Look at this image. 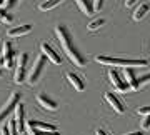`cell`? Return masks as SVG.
<instances>
[{
    "instance_id": "cell-28",
    "label": "cell",
    "mask_w": 150,
    "mask_h": 135,
    "mask_svg": "<svg viewBox=\"0 0 150 135\" xmlns=\"http://www.w3.org/2000/svg\"><path fill=\"white\" fill-rule=\"evenodd\" d=\"M135 2H137V0H125V7H132V5H135Z\"/></svg>"
},
{
    "instance_id": "cell-13",
    "label": "cell",
    "mask_w": 150,
    "mask_h": 135,
    "mask_svg": "<svg viewBox=\"0 0 150 135\" xmlns=\"http://www.w3.org/2000/svg\"><path fill=\"white\" fill-rule=\"evenodd\" d=\"M67 80L70 82V85L74 87L75 90H79V92H83L85 90V82L79 74H75V72H67Z\"/></svg>"
},
{
    "instance_id": "cell-15",
    "label": "cell",
    "mask_w": 150,
    "mask_h": 135,
    "mask_svg": "<svg viewBox=\"0 0 150 135\" xmlns=\"http://www.w3.org/2000/svg\"><path fill=\"white\" fill-rule=\"evenodd\" d=\"M32 25H20V27H15V28H10L8 30V37H22V35H27V33L32 32Z\"/></svg>"
},
{
    "instance_id": "cell-4",
    "label": "cell",
    "mask_w": 150,
    "mask_h": 135,
    "mask_svg": "<svg viewBox=\"0 0 150 135\" xmlns=\"http://www.w3.org/2000/svg\"><path fill=\"white\" fill-rule=\"evenodd\" d=\"M20 98L22 95L18 92H12L10 93V97L7 98V102L2 105V108H0V125L4 124L7 120V117L13 112V108L17 107V103H20Z\"/></svg>"
},
{
    "instance_id": "cell-9",
    "label": "cell",
    "mask_w": 150,
    "mask_h": 135,
    "mask_svg": "<svg viewBox=\"0 0 150 135\" xmlns=\"http://www.w3.org/2000/svg\"><path fill=\"white\" fill-rule=\"evenodd\" d=\"M108 80H110V83L113 85V88H115L117 92L123 93V92H127V90H129V85L122 80V77L118 75V72L113 70V69L108 70Z\"/></svg>"
},
{
    "instance_id": "cell-6",
    "label": "cell",
    "mask_w": 150,
    "mask_h": 135,
    "mask_svg": "<svg viewBox=\"0 0 150 135\" xmlns=\"http://www.w3.org/2000/svg\"><path fill=\"white\" fill-rule=\"evenodd\" d=\"M40 50H42V55H45V59H48L52 64L60 65L62 64V57L59 55V52L47 42H40Z\"/></svg>"
},
{
    "instance_id": "cell-19",
    "label": "cell",
    "mask_w": 150,
    "mask_h": 135,
    "mask_svg": "<svg viewBox=\"0 0 150 135\" xmlns=\"http://www.w3.org/2000/svg\"><path fill=\"white\" fill-rule=\"evenodd\" d=\"M105 25V18H95V20H92L88 25H87V28L90 30V32H97L100 27H103Z\"/></svg>"
},
{
    "instance_id": "cell-18",
    "label": "cell",
    "mask_w": 150,
    "mask_h": 135,
    "mask_svg": "<svg viewBox=\"0 0 150 135\" xmlns=\"http://www.w3.org/2000/svg\"><path fill=\"white\" fill-rule=\"evenodd\" d=\"M64 0H45V2H42L40 4V10H52V8H55L57 5H60Z\"/></svg>"
},
{
    "instance_id": "cell-30",
    "label": "cell",
    "mask_w": 150,
    "mask_h": 135,
    "mask_svg": "<svg viewBox=\"0 0 150 135\" xmlns=\"http://www.w3.org/2000/svg\"><path fill=\"white\" fill-rule=\"evenodd\" d=\"M2 77H4V74H2V70H0V78H2Z\"/></svg>"
},
{
    "instance_id": "cell-22",
    "label": "cell",
    "mask_w": 150,
    "mask_h": 135,
    "mask_svg": "<svg viewBox=\"0 0 150 135\" xmlns=\"http://www.w3.org/2000/svg\"><path fill=\"white\" fill-rule=\"evenodd\" d=\"M150 82V74H147V75H142L140 78H137V85H139V88L140 87H144L145 83H149Z\"/></svg>"
},
{
    "instance_id": "cell-5",
    "label": "cell",
    "mask_w": 150,
    "mask_h": 135,
    "mask_svg": "<svg viewBox=\"0 0 150 135\" xmlns=\"http://www.w3.org/2000/svg\"><path fill=\"white\" fill-rule=\"evenodd\" d=\"M43 67H45V55H38V59L35 60V64H33V67L30 69V72H28V75H27V82L30 85H35L40 80Z\"/></svg>"
},
{
    "instance_id": "cell-8",
    "label": "cell",
    "mask_w": 150,
    "mask_h": 135,
    "mask_svg": "<svg viewBox=\"0 0 150 135\" xmlns=\"http://www.w3.org/2000/svg\"><path fill=\"white\" fill-rule=\"evenodd\" d=\"M13 59H15V50L12 42H4V49H2V64L7 69L13 67Z\"/></svg>"
},
{
    "instance_id": "cell-1",
    "label": "cell",
    "mask_w": 150,
    "mask_h": 135,
    "mask_svg": "<svg viewBox=\"0 0 150 135\" xmlns=\"http://www.w3.org/2000/svg\"><path fill=\"white\" fill-rule=\"evenodd\" d=\"M55 35L59 38L60 45H62V49L67 55H69V59L74 62L77 67H83L85 65V59H83V55L79 52V49L74 45V40H72V35H70L69 28L65 27V25H57L55 27Z\"/></svg>"
},
{
    "instance_id": "cell-25",
    "label": "cell",
    "mask_w": 150,
    "mask_h": 135,
    "mask_svg": "<svg viewBox=\"0 0 150 135\" xmlns=\"http://www.w3.org/2000/svg\"><path fill=\"white\" fill-rule=\"evenodd\" d=\"M137 112H139V115H150V107H140Z\"/></svg>"
},
{
    "instance_id": "cell-23",
    "label": "cell",
    "mask_w": 150,
    "mask_h": 135,
    "mask_svg": "<svg viewBox=\"0 0 150 135\" xmlns=\"http://www.w3.org/2000/svg\"><path fill=\"white\" fill-rule=\"evenodd\" d=\"M103 2H105V0H93V2H92V7H93V12H98V10H102V8H103Z\"/></svg>"
},
{
    "instance_id": "cell-7",
    "label": "cell",
    "mask_w": 150,
    "mask_h": 135,
    "mask_svg": "<svg viewBox=\"0 0 150 135\" xmlns=\"http://www.w3.org/2000/svg\"><path fill=\"white\" fill-rule=\"evenodd\" d=\"M13 122L17 127V134H22L25 130V107L22 103H17L13 108Z\"/></svg>"
},
{
    "instance_id": "cell-27",
    "label": "cell",
    "mask_w": 150,
    "mask_h": 135,
    "mask_svg": "<svg viewBox=\"0 0 150 135\" xmlns=\"http://www.w3.org/2000/svg\"><path fill=\"white\" fill-rule=\"evenodd\" d=\"M95 135H108L107 130H103V129H97L95 130Z\"/></svg>"
},
{
    "instance_id": "cell-29",
    "label": "cell",
    "mask_w": 150,
    "mask_h": 135,
    "mask_svg": "<svg viewBox=\"0 0 150 135\" xmlns=\"http://www.w3.org/2000/svg\"><path fill=\"white\" fill-rule=\"evenodd\" d=\"M125 135H144L142 132H132V134H125Z\"/></svg>"
},
{
    "instance_id": "cell-24",
    "label": "cell",
    "mask_w": 150,
    "mask_h": 135,
    "mask_svg": "<svg viewBox=\"0 0 150 135\" xmlns=\"http://www.w3.org/2000/svg\"><path fill=\"white\" fill-rule=\"evenodd\" d=\"M0 135H12L10 134V129H8V124H2V127H0Z\"/></svg>"
},
{
    "instance_id": "cell-14",
    "label": "cell",
    "mask_w": 150,
    "mask_h": 135,
    "mask_svg": "<svg viewBox=\"0 0 150 135\" xmlns=\"http://www.w3.org/2000/svg\"><path fill=\"white\" fill-rule=\"evenodd\" d=\"M27 127L30 129H35V130H40V132H50V130H57V127L52 124H47V122H40V120H28L27 122Z\"/></svg>"
},
{
    "instance_id": "cell-20",
    "label": "cell",
    "mask_w": 150,
    "mask_h": 135,
    "mask_svg": "<svg viewBox=\"0 0 150 135\" xmlns=\"http://www.w3.org/2000/svg\"><path fill=\"white\" fill-rule=\"evenodd\" d=\"M13 22V17L10 15V13H7V10H4V8H0V23H12Z\"/></svg>"
},
{
    "instance_id": "cell-12",
    "label": "cell",
    "mask_w": 150,
    "mask_h": 135,
    "mask_svg": "<svg viewBox=\"0 0 150 135\" xmlns=\"http://www.w3.org/2000/svg\"><path fill=\"white\" fill-rule=\"evenodd\" d=\"M123 82L129 85L130 90H139L137 75H135V70L132 69V67H125V69H123Z\"/></svg>"
},
{
    "instance_id": "cell-21",
    "label": "cell",
    "mask_w": 150,
    "mask_h": 135,
    "mask_svg": "<svg viewBox=\"0 0 150 135\" xmlns=\"http://www.w3.org/2000/svg\"><path fill=\"white\" fill-rule=\"evenodd\" d=\"M17 0H0V8H4V10H7V8H10L12 5H15Z\"/></svg>"
},
{
    "instance_id": "cell-16",
    "label": "cell",
    "mask_w": 150,
    "mask_h": 135,
    "mask_svg": "<svg viewBox=\"0 0 150 135\" xmlns=\"http://www.w3.org/2000/svg\"><path fill=\"white\" fill-rule=\"evenodd\" d=\"M77 7L80 8L82 13H85V15H93V7H92V2L90 0H74Z\"/></svg>"
},
{
    "instance_id": "cell-10",
    "label": "cell",
    "mask_w": 150,
    "mask_h": 135,
    "mask_svg": "<svg viewBox=\"0 0 150 135\" xmlns=\"http://www.w3.org/2000/svg\"><path fill=\"white\" fill-rule=\"evenodd\" d=\"M105 100L110 103V107L113 108V112H117V114H123L125 112V103L113 92H105Z\"/></svg>"
},
{
    "instance_id": "cell-3",
    "label": "cell",
    "mask_w": 150,
    "mask_h": 135,
    "mask_svg": "<svg viewBox=\"0 0 150 135\" xmlns=\"http://www.w3.org/2000/svg\"><path fill=\"white\" fill-rule=\"evenodd\" d=\"M27 67H28V54L27 52H22L17 57L15 62V75H13V82L15 83H23L27 78Z\"/></svg>"
},
{
    "instance_id": "cell-11",
    "label": "cell",
    "mask_w": 150,
    "mask_h": 135,
    "mask_svg": "<svg viewBox=\"0 0 150 135\" xmlns=\"http://www.w3.org/2000/svg\"><path fill=\"white\" fill-rule=\"evenodd\" d=\"M37 102H38V105H40L42 108L50 110V112H54V110L59 108V103L55 102L50 95H47V93H38L37 95Z\"/></svg>"
},
{
    "instance_id": "cell-26",
    "label": "cell",
    "mask_w": 150,
    "mask_h": 135,
    "mask_svg": "<svg viewBox=\"0 0 150 135\" xmlns=\"http://www.w3.org/2000/svg\"><path fill=\"white\" fill-rule=\"evenodd\" d=\"M145 119H144V122H142V127L144 129H150V115H144Z\"/></svg>"
},
{
    "instance_id": "cell-17",
    "label": "cell",
    "mask_w": 150,
    "mask_h": 135,
    "mask_svg": "<svg viewBox=\"0 0 150 135\" xmlns=\"http://www.w3.org/2000/svg\"><path fill=\"white\" fill-rule=\"evenodd\" d=\"M149 10H150L149 4H140V5L135 8V12H134V18L135 20H142V18L149 13Z\"/></svg>"
},
{
    "instance_id": "cell-2",
    "label": "cell",
    "mask_w": 150,
    "mask_h": 135,
    "mask_svg": "<svg viewBox=\"0 0 150 135\" xmlns=\"http://www.w3.org/2000/svg\"><path fill=\"white\" fill-rule=\"evenodd\" d=\"M97 64L108 65V67H147L149 60L145 59H120V57H110V55H97Z\"/></svg>"
}]
</instances>
